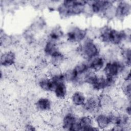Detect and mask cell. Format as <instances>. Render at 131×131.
Here are the masks:
<instances>
[{
	"mask_svg": "<svg viewBox=\"0 0 131 131\" xmlns=\"http://www.w3.org/2000/svg\"><path fill=\"white\" fill-rule=\"evenodd\" d=\"M95 38L102 46L106 47H120L125 45H130V29H119L107 24L96 31Z\"/></svg>",
	"mask_w": 131,
	"mask_h": 131,
	"instance_id": "6da1fadb",
	"label": "cell"
},
{
	"mask_svg": "<svg viewBox=\"0 0 131 131\" xmlns=\"http://www.w3.org/2000/svg\"><path fill=\"white\" fill-rule=\"evenodd\" d=\"M86 1H59L56 7V12L62 19L83 15Z\"/></svg>",
	"mask_w": 131,
	"mask_h": 131,
	"instance_id": "7a4b0ae2",
	"label": "cell"
},
{
	"mask_svg": "<svg viewBox=\"0 0 131 131\" xmlns=\"http://www.w3.org/2000/svg\"><path fill=\"white\" fill-rule=\"evenodd\" d=\"M102 46L95 38L88 36L80 43L75 46L74 52L81 60L88 61L102 53Z\"/></svg>",
	"mask_w": 131,
	"mask_h": 131,
	"instance_id": "3957f363",
	"label": "cell"
},
{
	"mask_svg": "<svg viewBox=\"0 0 131 131\" xmlns=\"http://www.w3.org/2000/svg\"><path fill=\"white\" fill-rule=\"evenodd\" d=\"M130 68H128L119 57H117L107 60L101 73L107 77L119 79L123 73Z\"/></svg>",
	"mask_w": 131,
	"mask_h": 131,
	"instance_id": "277c9868",
	"label": "cell"
},
{
	"mask_svg": "<svg viewBox=\"0 0 131 131\" xmlns=\"http://www.w3.org/2000/svg\"><path fill=\"white\" fill-rule=\"evenodd\" d=\"M89 34V30L76 25L69 27L65 31L64 41L70 45L76 46L83 41Z\"/></svg>",
	"mask_w": 131,
	"mask_h": 131,
	"instance_id": "5b68a950",
	"label": "cell"
},
{
	"mask_svg": "<svg viewBox=\"0 0 131 131\" xmlns=\"http://www.w3.org/2000/svg\"><path fill=\"white\" fill-rule=\"evenodd\" d=\"M112 1H87L83 15L88 17L101 16L105 9L114 3Z\"/></svg>",
	"mask_w": 131,
	"mask_h": 131,
	"instance_id": "8992f818",
	"label": "cell"
},
{
	"mask_svg": "<svg viewBox=\"0 0 131 131\" xmlns=\"http://www.w3.org/2000/svg\"><path fill=\"white\" fill-rule=\"evenodd\" d=\"M101 110L99 94L89 93L83 105L80 108V114L94 116L99 111Z\"/></svg>",
	"mask_w": 131,
	"mask_h": 131,
	"instance_id": "52a82bcc",
	"label": "cell"
},
{
	"mask_svg": "<svg viewBox=\"0 0 131 131\" xmlns=\"http://www.w3.org/2000/svg\"><path fill=\"white\" fill-rule=\"evenodd\" d=\"M33 106L38 113L43 115L50 114L54 111L55 108L53 98L47 95L37 97L34 102Z\"/></svg>",
	"mask_w": 131,
	"mask_h": 131,
	"instance_id": "ba28073f",
	"label": "cell"
},
{
	"mask_svg": "<svg viewBox=\"0 0 131 131\" xmlns=\"http://www.w3.org/2000/svg\"><path fill=\"white\" fill-rule=\"evenodd\" d=\"M35 79L36 85L41 92L46 94L52 93L56 84L47 72L37 71Z\"/></svg>",
	"mask_w": 131,
	"mask_h": 131,
	"instance_id": "9c48e42d",
	"label": "cell"
},
{
	"mask_svg": "<svg viewBox=\"0 0 131 131\" xmlns=\"http://www.w3.org/2000/svg\"><path fill=\"white\" fill-rule=\"evenodd\" d=\"M70 92V85L66 81H61L55 84L51 94L58 102H65L68 100Z\"/></svg>",
	"mask_w": 131,
	"mask_h": 131,
	"instance_id": "30bf717a",
	"label": "cell"
},
{
	"mask_svg": "<svg viewBox=\"0 0 131 131\" xmlns=\"http://www.w3.org/2000/svg\"><path fill=\"white\" fill-rule=\"evenodd\" d=\"M87 96V94L80 89H74L70 92L67 101L73 107L79 109L83 105Z\"/></svg>",
	"mask_w": 131,
	"mask_h": 131,
	"instance_id": "8fae6325",
	"label": "cell"
},
{
	"mask_svg": "<svg viewBox=\"0 0 131 131\" xmlns=\"http://www.w3.org/2000/svg\"><path fill=\"white\" fill-rule=\"evenodd\" d=\"M116 20L123 21L131 13V3L129 1L121 0L115 2Z\"/></svg>",
	"mask_w": 131,
	"mask_h": 131,
	"instance_id": "7c38bea8",
	"label": "cell"
},
{
	"mask_svg": "<svg viewBox=\"0 0 131 131\" xmlns=\"http://www.w3.org/2000/svg\"><path fill=\"white\" fill-rule=\"evenodd\" d=\"M17 56L16 52L12 49L4 50L0 56L1 68L7 69L14 66L17 62Z\"/></svg>",
	"mask_w": 131,
	"mask_h": 131,
	"instance_id": "4fadbf2b",
	"label": "cell"
},
{
	"mask_svg": "<svg viewBox=\"0 0 131 131\" xmlns=\"http://www.w3.org/2000/svg\"><path fill=\"white\" fill-rule=\"evenodd\" d=\"M78 128V131L99 130L95 125L93 116L84 114H81L79 116Z\"/></svg>",
	"mask_w": 131,
	"mask_h": 131,
	"instance_id": "5bb4252c",
	"label": "cell"
},
{
	"mask_svg": "<svg viewBox=\"0 0 131 131\" xmlns=\"http://www.w3.org/2000/svg\"><path fill=\"white\" fill-rule=\"evenodd\" d=\"M95 125L99 130H110L112 127L108 112L99 111L93 116Z\"/></svg>",
	"mask_w": 131,
	"mask_h": 131,
	"instance_id": "9a60e30c",
	"label": "cell"
},
{
	"mask_svg": "<svg viewBox=\"0 0 131 131\" xmlns=\"http://www.w3.org/2000/svg\"><path fill=\"white\" fill-rule=\"evenodd\" d=\"M45 37L61 45L62 41H64L65 31L61 25L57 24L48 29Z\"/></svg>",
	"mask_w": 131,
	"mask_h": 131,
	"instance_id": "2e32d148",
	"label": "cell"
},
{
	"mask_svg": "<svg viewBox=\"0 0 131 131\" xmlns=\"http://www.w3.org/2000/svg\"><path fill=\"white\" fill-rule=\"evenodd\" d=\"M86 61L90 70L96 73H101L107 61V59L102 53Z\"/></svg>",
	"mask_w": 131,
	"mask_h": 131,
	"instance_id": "e0dca14e",
	"label": "cell"
},
{
	"mask_svg": "<svg viewBox=\"0 0 131 131\" xmlns=\"http://www.w3.org/2000/svg\"><path fill=\"white\" fill-rule=\"evenodd\" d=\"M60 45L61 44L47 39L45 37L41 46V54L48 58L52 54L61 49Z\"/></svg>",
	"mask_w": 131,
	"mask_h": 131,
	"instance_id": "ac0fdd59",
	"label": "cell"
},
{
	"mask_svg": "<svg viewBox=\"0 0 131 131\" xmlns=\"http://www.w3.org/2000/svg\"><path fill=\"white\" fill-rule=\"evenodd\" d=\"M68 56L61 49L48 58L50 66L61 68L66 63Z\"/></svg>",
	"mask_w": 131,
	"mask_h": 131,
	"instance_id": "d6986e66",
	"label": "cell"
},
{
	"mask_svg": "<svg viewBox=\"0 0 131 131\" xmlns=\"http://www.w3.org/2000/svg\"><path fill=\"white\" fill-rule=\"evenodd\" d=\"M114 95L107 92H101L99 94L100 104L101 110L109 112L113 108Z\"/></svg>",
	"mask_w": 131,
	"mask_h": 131,
	"instance_id": "ffe728a7",
	"label": "cell"
},
{
	"mask_svg": "<svg viewBox=\"0 0 131 131\" xmlns=\"http://www.w3.org/2000/svg\"><path fill=\"white\" fill-rule=\"evenodd\" d=\"M118 92L128 100L131 97V79L120 78L118 83Z\"/></svg>",
	"mask_w": 131,
	"mask_h": 131,
	"instance_id": "44dd1931",
	"label": "cell"
},
{
	"mask_svg": "<svg viewBox=\"0 0 131 131\" xmlns=\"http://www.w3.org/2000/svg\"><path fill=\"white\" fill-rule=\"evenodd\" d=\"M118 57L128 68H130L131 48L130 45H125L120 47Z\"/></svg>",
	"mask_w": 131,
	"mask_h": 131,
	"instance_id": "7402d4cb",
	"label": "cell"
},
{
	"mask_svg": "<svg viewBox=\"0 0 131 131\" xmlns=\"http://www.w3.org/2000/svg\"><path fill=\"white\" fill-rule=\"evenodd\" d=\"M129 103H130V100L119 93L113 96V108L114 110L123 111Z\"/></svg>",
	"mask_w": 131,
	"mask_h": 131,
	"instance_id": "603a6c76",
	"label": "cell"
},
{
	"mask_svg": "<svg viewBox=\"0 0 131 131\" xmlns=\"http://www.w3.org/2000/svg\"><path fill=\"white\" fill-rule=\"evenodd\" d=\"M47 22L46 19L42 16H39L32 21V23L28 28L36 34L45 30Z\"/></svg>",
	"mask_w": 131,
	"mask_h": 131,
	"instance_id": "cb8c5ba5",
	"label": "cell"
},
{
	"mask_svg": "<svg viewBox=\"0 0 131 131\" xmlns=\"http://www.w3.org/2000/svg\"><path fill=\"white\" fill-rule=\"evenodd\" d=\"M1 46L4 50L9 49V48L12 46L15 42V39L12 35L8 34L2 28L1 29L0 33Z\"/></svg>",
	"mask_w": 131,
	"mask_h": 131,
	"instance_id": "d4e9b609",
	"label": "cell"
},
{
	"mask_svg": "<svg viewBox=\"0 0 131 131\" xmlns=\"http://www.w3.org/2000/svg\"><path fill=\"white\" fill-rule=\"evenodd\" d=\"M115 2L114 1L113 3L108 6L100 16L108 23L116 20Z\"/></svg>",
	"mask_w": 131,
	"mask_h": 131,
	"instance_id": "484cf974",
	"label": "cell"
},
{
	"mask_svg": "<svg viewBox=\"0 0 131 131\" xmlns=\"http://www.w3.org/2000/svg\"><path fill=\"white\" fill-rule=\"evenodd\" d=\"M35 35L36 34L31 31L29 28L23 32L22 38L27 46L32 47L33 46L36 45L37 40L36 38Z\"/></svg>",
	"mask_w": 131,
	"mask_h": 131,
	"instance_id": "4316f807",
	"label": "cell"
},
{
	"mask_svg": "<svg viewBox=\"0 0 131 131\" xmlns=\"http://www.w3.org/2000/svg\"><path fill=\"white\" fill-rule=\"evenodd\" d=\"M48 122L54 127H60L62 121V114L60 111H54L53 112L48 115Z\"/></svg>",
	"mask_w": 131,
	"mask_h": 131,
	"instance_id": "83f0119b",
	"label": "cell"
},
{
	"mask_svg": "<svg viewBox=\"0 0 131 131\" xmlns=\"http://www.w3.org/2000/svg\"><path fill=\"white\" fill-rule=\"evenodd\" d=\"M24 129L26 130H35L37 129L36 126L32 123L28 122L26 123L24 126Z\"/></svg>",
	"mask_w": 131,
	"mask_h": 131,
	"instance_id": "f1b7e54d",
	"label": "cell"
},
{
	"mask_svg": "<svg viewBox=\"0 0 131 131\" xmlns=\"http://www.w3.org/2000/svg\"><path fill=\"white\" fill-rule=\"evenodd\" d=\"M127 115L130 116V112H131V108H130V103H129L123 110L122 111Z\"/></svg>",
	"mask_w": 131,
	"mask_h": 131,
	"instance_id": "f546056e",
	"label": "cell"
}]
</instances>
